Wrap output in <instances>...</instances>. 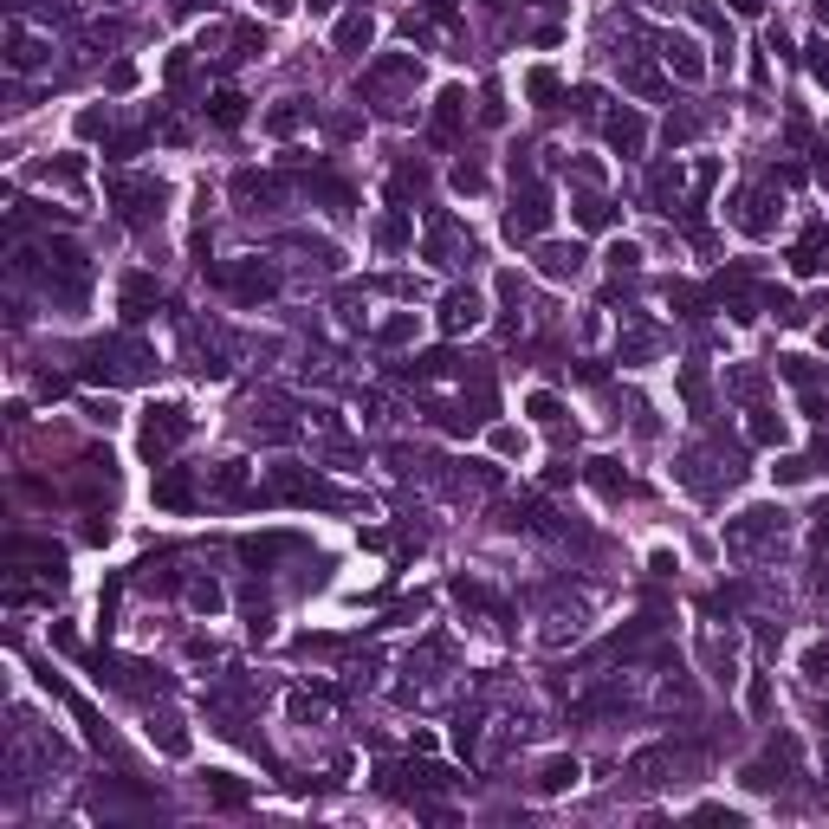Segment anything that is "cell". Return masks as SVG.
I'll return each mask as SVG.
<instances>
[{
    "label": "cell",
    "instance_id": "6da1fadb",
    "mask_svg": "<svg viewBox=\"0 0 829 829\" xmlns=\"http://www.w3.org/2000/svg\"><path fill=\"white\" fill-rule=\"evenodd\" d=\"M182 434H188V414H182V408H150V422H143V454L162 460Z\"/></svg>",
    "mask_w": 829,
    "mask_h": 829
},
{
    "label": "cell",
    "instance_id": "7a4b0ae2",
    "mask_svg": "<svg viewBox=\"0 0 829 829\" xmlns=\"http://www.w3.org/2000/svg\"><path fill=\"white\" fill-rule=\"evenodd\" d=\"M544 220H551L544 188H525V201L506 214V234H512V240H532V234H544Z\"/></svg>",
    "mask_w": 829,
    "mask_h": 829
},
{
    "label": "cell",
    "instance_id": "3957f363",
    "mask_svg": "<svg viewBox=\"0 0 829 829\" xmlns=\"http://www.w3.org/2000/svg\"><path fill=\"white\" fill-rule=\"evenodd\" d=\"M642 143H648V124L635 117V110H616V117H610V150H622V156H642Z\"/></svg>",
    "mask_w": 829,
    "mask_h": 829
},
{
    "label": "cell",
    "instance_id": "277c9868",
    "mask_svg": "<svg viewBox=\"0 0 829 829\" xmlns=\"http://www.w3.org/2000/svg\"><path fill=\"white\" fill-rule=\"evenodd\" d=\"M486 312H480V292H448V305H440V330H474Z\"/></svg>",
    "mask_w": 829,
    "mask_h": 829
},
{
    "label": "cell",
    "instance_id": "5b68a950",
    "mask_svg": "<svg viewBox=\"0 0 829 829\" xmlns=\"http://www.w3.org/2000/svg\"><path fill=\"white\" fill-rule=\"evenodd\" d=\"M538 272H544V279H577V272H584V246H544V253H538Z\"/></svg>",
    "mask_w": 829,
    "mask_h": 829
},
{
    "label": "cell",
    "instance_id": "8992f818",
    "mask_svg": "<svg viewBox=\"0 0 829 829\" xmlns=\"http://www.w3.org/2000/svg\"><path fill=\"white\" fill-rule=\"evenodd\" d=\"M208 797H214L220 810H240L246 804V784L234 778V771H208Z\"/></svg>",
    "mask_w": 829,
    "mask_h": 829
},
{
    "label": "cell",
    "instance_id": "52a82bcc",
    "mask_svg": "<svg viewBox=\"0 0 829 829\" xmlns=\"http://www.w3.org/2000/svg\"><path fill=\"white\" fill-rule=\"evenodd\" d=\"M370 39H376V20H370V13H350V20L338 26V52H363Z\"/></svg>",
    "mask_w": 829,
    "mask_h": 829
},
{
    "label": "cell",
    "instance_id": "ba28073f",
    "mask_svg": "<svg viewBox=\"0 0 829 829\" xmlns=\"http://www.w3.org/2000/svg\"><path fill=\"white\" fill-rule=\"evenodd\" d=\"M661 52H668V65H674L680 78H706V59H700V52H694V39H668V46H661Z\"/></svg>",
    "mask_w": 829,
    "mask_h": 829
},
{
    "label": "cell",
    "instance_id": "9c48e42d",
    "mask_svg": "<svg viewBox=\"0 0 829 829\" xmlns=\"http://www.w3.org/2000/svg\"><path fill=\"white\" fill-rule=\"evenodd\" d=\"M156 298H162L156 279H143V272H136V279H124V312H130V318H143V305H156Z\"/></svg>",
    "mask_w": 829,
    "mask_h": 829
},
{
    "label": "cell",
    "instance_id": "30bf717a",
    "mask_svg": "<svg viewBox=\"0 0 829 829\" xmlns=\"http://www.w3.org/2000/svg\"><path fill=\"white\" fill-rule=\"evenodd\" d=\"M577 778H584V771H577V758H551L544 771H538V791L551 797V791H570Z\"/></svg>",
    "mask_w": 829,
    "mask_h": 829
},
{
    "label": "cell",
    "instance_id": "8fae6325",
    "mask_svg": "<svg viewBox=\"0 0 829 829\" xmlns=\"http://www.w3.org/2000/svg\"><path fill=\"white\" fill-rule=\"evenodd\" d=\"M739 227H745V234H771V201H765V195H745V201H739Z\"/></svg>",
    "mask_w": 829,
    "mask_h": 829
},
{
    "label": "cell",
    "instance_id": "7c38bea8",
    "mask_svg": "<svg viewBox=\"0 0 829 829\" xmlns=\"http://www.w3.org/2000/svg\"><path fill=\"white\" fill-rule=\"evenodd\" d=\"M525 98H532V104H551V98H558V72L538 65L532 78H525Z\"/></svg>",
    "mask_w": 829,
    "mask_h": 829
},
{
    "label": "cell",
    "instance_id": "4fadbf2b",
    "mask_svg": "<svg viewBox=\"0 0 829 829\" xmlns=\"http://www.w3.org/2000/svg\"><path fill=\"white\" fill-rule=\"evenodd\" d=\"M234 286H240L246 298H266V292H272V272H266V266H246V272H234Z\"/></svg>",
    "mask_w": 829,
    "mask_h": 829
},
{
    "label": "cell",
    "instance_id": "5bb4252c",
    "mask_svg": "<svg viewBox=\"0 0 829 829\" xmlns=\"http://www.w3.org/2000/svg\"><path fill=\"white\" fill-rule=\"evenodd\" d=\"M240 117H246V98H240V91H220V98H214V124H227V130H234Z\"/></svg>",
    "mask_w": 829,
    "mask_h": 829
},
{
    "label": "cell",
    "instance_id": "9a60e30c",
    "mask_svg": "<svg viewBox=\"0 0 829 829\" xmlns=\"http://www.w3.org/2000/svg\"><path fill=\"white\" fill-rule=\"evenodd\" d=\"M590 480H596V492H610V500H616V492L628 486V480L616 474V460H590Z\"/></svg>",
    "mask_w": 829,
    "mask_h": 829
},
{
    "label": "cell",
    "instance_id": "2e32d148",
    "mask_svg": "<svg viewBox=\"0 0 829 829\" xmlns=\"http://www.w3.org/2000/svg\"><path fill=\"white\" fill-rule=\"evenodd\" d=\"M156 500L182 512V506H188V480H182V474H162V480H156Z\"/></svg>",
    "mask_w": 829,
    "mask_h": 829
},
{
    "label": "cell",
    "instance_id": "e0dca14e",
    "mask_svg": "<svg viewBox=\"0 0 829 829\" xmlns=\"http://www.w3.org/2000/svg\"><path fill=\"white\" fill-rule=\"evenodd\" d=\"M752 440H765V448H771V440H784V422L771 408H752Z\"/></svg>",
    "mask_w": 829,
    "mask_h": 829
},
{
    "label": "cell",
    "instance_id": "ac0fdd59",
    "mask_svg": "<svg viewBox=\"0 0 829 829\" xmlns=\"http://www.w3.org/2000/svg\"><path fill=\"white\" fill-rule=\"evenodd\" d=\"M525 408H532V422H538V428H558V422H564V408H558V396H532V402H525Z\"/></svg>",
    "mask_w": 829,
    "mask_h": 829
},
{
    "label": "cell",
    "instance_id": "d6986e66",
    "mask_svg": "<svg viewBox=\"0 0 829 829\" xmlns=\"http://www.w3.org/2000/svg\"><path fill=\"white\" fill-rule=\"evenodd\" d=\"M610 266H616V272L642 266V246H635V240H616V246H610Z\"/></svg>",
    "mask_w": 829,
    "mask_h": 829
},
{
    "label": "cell",
    "instance_id": "ffe728a7",
    "mask_svg": "<svg viewBox=\"0 0 829 829\" xmlns=\"http://www.w3.org/2000/svg\"><path fill=\"white\" fill-rule=\"evenodd\" d=\"M266 130H272V136H292V130H298V110H292V104H279V110L266 117Z\"/></svg>",
    "mask_w": 829,
    "mask_h": 829
},
{
    "label": "cell",
    "instance_id": "44dd1931",
    "mask_svg": "<svg viewBox=\"0 0 829 829\" xmlns=\"http://www.w3.org/2000/svg\"><path fill=\"white\" fill-rule=\"evenodd\" d=\"M694 816H700V823H726V829H739V810H726V804H700Z\"/></svg>",
    "mask_w": 829,
    "mask_h": 829
},
{
    "label": "cell",
    "instance_id": "7402d4cb",
    "mask_svg": "<svg viewBox=\"0 0 829 829\" xmlns=\"http://www.w3.org/2000/svg\"><path fill=\"white\" fill-rule=\"evenodd\" d=\"M104 85H110V91H130V85H136V65H130V59H117V65H110V78H104Z\"/></svg>",
    "mask_w": 829,
    "mask_h": 829
},
{
    "label": "cell",
    "instance_id": "603a6c76",
    "mask_svg": "<svg viewBox=\"0 0 829 829\" xmlns=\"http://www.w3.org/2000/svg\"><path fill=\"white\" fill-rule=\"evenodd\" d=\"M810 466H816V460H804V454H791V460H778V480H810Z\"/></svg>",
    "mask_w": 829,
    "mask_h": 829
},
{
    "label": "cell",
    "instance_id": "cb8c5ba5",
    "mask_svg": "<svg viewBox=\"0 0 829 829\" xmlns=\"http://www.w3.org/2000/svg\"><path fill=\"white\" fill-rule=\"evenodd\" d=\"M13 65H20V72H26V65H39V46L26 39V33H13Z\"/></svg>",
    "mask_w": 829,
    "mask_h": 829
},
{
    "label": "cell",
    "instance_id": "d4e9b609",
    "mask_svg": "<svg viewBox=\"0 0 829 829\" xmlns=\"http://www.w3.org/2000/svg\"><path fill=\"white\" fill-rule=\"evenodd\" d=\"M454 188H466V195H474V188H486V175L474 169V162H460V169H454Z\"/></svg>",
    "mask_w": 829,
    "mask_h": 829
},
{
    "label": "cell",
    "instance_id": "484cf974",
    "mask_svg": "<svg viewBox=\"0 0 829 829\" xmlns=\"http://www.w3.org/2000/svg\"><path fill=\"white\" fill-rule=\"evenodd\" d=\"M745 700H752V713L765 720V713H771V680H752V694H745Z\"/></svg>",
    "mask_w": 829,
    "mask_h": 829
},
{
    "label": "cell",
    "instance_id": "4316f807",
    "mask_svg": "<svg viewBox=\"0 0 829 829\" xmlns=\"http://www.w3.org/2000/svg\"><path fill=\"white\" fill-rule=\"evenodd\" d=\"M577 220H584V227H603V220H610V208H603V201H584V208H577Z\"/></svg>",
    "mask_w": 829,
    "mask_h": 829
},
{
    "label": "cell",
    "instance_id": "83f0119b",
    "mask_svg": "<svg viewBox=\"0 0 829 829\" xmlns=\"http://www.w3.org/2000/svg\"><path fill=\"white\" fill-rule=\"evenodd\" d=\"M492 448H500V454H518V428H492Z\"/></svg>",
    "mask_w": 829,
    "mask_h": 829
},
{
    "label": "cell",
    "instance_id": "f1b7e54d",
    "mask_svg": "<svg viewBox=\"0 0 829 829\" xmlns=\"http://www.w3.org/2000/svg\"><path fill=\"white\" fill-rule=\"evenodd\" d=\"M195 610H220V590L214 584H195Z\"/></svg>",
    "mask_w": 829,
    "mask_h": 829
},
{
    "label": "cell",
    "instance_id": "f546056e",
    "mask_svg": "<svg viewBox=\"0 0 829 829\" xmlns=\"http://www.w3.org/2000/svg\"><path fill=\"white\" fill-rule=\"evenodd\" d=\"M816 538H823V544H829V500H823V506H816Z\"/></svg>",
    "mask_w": 829,
    "mask_h": 829
},
{
    "label": "cell",
    "instance_id": "4dcf8cb0",
    "mask_svg": "<svg viewBox=\"0 0 829 829\" xmlns=\"http://www.w3.org/2000/svg\"><path fill=\"white\" fill-rule=\"evenodd\" d=\"M726 7H732V13H758V7H765V0H726Z\"/></svg>",
    "mask_w": 829,
    "mask_h": 829
}]
</instances>
